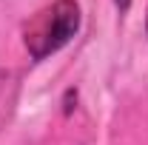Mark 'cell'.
<instances>
[{
    "mask_svg": "<svg viewBox=\"0 0 148 145\" xmlns=\"http://www.w3.org/2000/svg\"><path fill=\"white\" fill-rule=\"evenodd\" d=\"M80 29V6L74 0H54L43 12L29 20L23 40L34 60H46L49 54L60 51Z\"/></svg>",
    "mask_w": 148,
    "mask_h": 145,
    "instance_id": "1",
    "label": "cell"
},
{
    "mask_svg": "<svg viewBox=\"0 0 148 145\" xmlns=\"http://www.w3.org/2000/svg\"><path fill=\"white\" fill-rule=\"evenodd\" d=\"M114 6H117V9H120V12L125 14V12L131 9V0H114Z\"/></svg>",
    "mask_w": 148,
    "mask_h": 145,
    "instance_id": "2",
    "label": "cell"
},
{
    "mask_svg": "<svg viewBox=\"0 0 148 145\" xmlns=\"http://www.w3.org/2000/svg\"><path fill=\"white\" fill-rule=\"evenodd\" d=\"M145 29H148V20H145Z\"/></svg>",
    "mask_w": 148,
    "mask_h": 145,
    "instance_id": "3",
    "label": "cell"
}]
</instances>
